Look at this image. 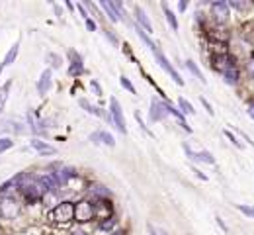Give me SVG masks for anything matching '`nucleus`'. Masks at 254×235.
<instances>
[{"label":"nucleus","instance_id":"obj_1","mask_svg":"<svg viewBox=\"0 0 254 235\" xmlns=\"http://www.w3.org/2000/svg\"><path fill=\"white\" fill-rule=\"evenodd\" d=\"M209 14L213 18V22L217 26H223L229 22L231 18V8H229V2L227 0H215L209 4Z\"/></svg>","mask_w":254,"mask_h":235},{"label":"nucleus","instance_id":"obj_2","mask_svg":"<svg viewBox=\"0 0 254 235\" xmlns=\"http://www.w3.org/2000/svg\"><path fill=\"white\" fill-rule=\"evenodd\" d=\"M152 55H154V59H156V63H158V65H160V67H162V69H164V71H166V73L170 75V78H172V80H174L176 84H180V86H184V78L180 77V73L176 71V67H174V65H172V63H170L168 59H166V55H164V53H162L160 49H156V51H154Z\"/></svg>","mask_w":254,"mask_h":235},{"label":"nucleus","instance_id":"obj_3","mask_svg":"<svg viewBox=\"0 0 254 235\" xmlns=\"http://www.w3.org/2000/svg\"><path fill=\"white\" fill-rule=\"evenodd\" d=\"M75 220L80 224L92 222L94 220V204L90 200H82V202L75 204Z\"/></svg>","mask_w":254,"mask_h":235},{"label":"nucleus","instance_id":"obj_4","mask_svg":"<svg viewBox=\"0 0 254 235\" xmlns=\"http://www.w3.org/2000/svg\"><path fill=\"white\" fill-rule=\"evenodd\" d=\"M209 65L213 67V71H217V73H221V75H223L227 69L237 67V59H235L231 53H227V55H211Z\"/></svg>","mask_w":254,"mask_h":235},{"label":"nucleus","instance_id":"obj_5","mask_svg":"<svg viewBox=\"0 0 254 235\" xmlns=\"http://www.w3.org/2000/svg\"><path fill=\"white\" fill-rule=\"evenodd\" d=\"M51 218L55 222H71V220H75V204L73 202H61L57 208L51 210Z\"/></svg>","mask_w":254,"mask_h":235},{"label":"nucleus","instance_id":"obj_6","mask_svg":"<svg viewBox=\"0 0 254 235\" xmlns=\"http://www.w3.org/2000/svg\"><path fill=\"white\" fill-rule=\"evenodd\" d=\"M110 116H112V120H114L116 128H118L124 135H127L126 116H124V110H122V104L118 102V98H112V100H110Z\"/></svg>","mask_w":254,"mask_h":235},{"label":"nucleus","instance_id":"obj_7","mask_svg":"<svg viewBox=\"0 0 254 235\" xmlns=\"http://www.w3.org/2000/svg\"><path fill=\"white\" fill-rule=\"evenodd\" d=\"M18 212H20V204H18L16 198H12V196H2V198H0V216H2L4 220L16 218Z\"/></svg>","mask_w":254,"mask_h":235},{"label":"nucleus","instance_id":"obj_8","mask_svg":"<svg viewBox=\"0 0 254 235\" xmlns=\"http://www.w3.org/2000/svg\"><path fill=\"white\" fill-rule=\"evenodd\" d=\"M182 147H184V151H186V155H188L190 161L205 163V165H215V163H217L215 157H213L209 151H205V149H202V151H192V147H190L188 143H182Z\"/></svg>","mask_w":254,"mask_h":235},{"label":"nucleus","instance_id":"obj_9","mask_svg":"<svg viewBox=\"0 0 254 235\" xmlns=\"http://www.w3.org/2000/svg\"><path fill=\"white\" fill-rule=\"evenodd\" d=\"M149 116H151V122H162V120L168 116L166 102H160V100L152 98V102H151V110H149Z\"/></svg>","mask_w":254,"mask_h":235},{"label":"nucleus","instance_id":"obj_10","mask_svg":"<svg viewBox=\"0 0 254 235\" xmlns=\"http://www.w3.org/2000/svg\"><path fill=\"white\" fill-rule=\"evenodd\" d=\"M205 35H207L209 43H225V45H227V41L231 39V33H229V31H225V29H221L219 26H217V27H209V29H205Z\"/></svg>","mask_w":254,"mask_h":235},{"label":"nucleus","instance_id":"obj_11","mask_svg":"<svg viewBox=\"0 0 254 235\" xmlns=\"http://www.w3.org/2000/svg\"><path fill=\"white\" fill-rule=\"evenodd\" d=\"M69 59H71V65H69V75L71 77H76V75H82L84 71V65H82V57L76 53V51H69Z\"/></svg>","mask_w":254,"mask_h":235},{"label":"nucleus","instance_id":"obj_12","mask_svg":"<svg viewBox=\"0 0 254 235\" xmlns=\"http://www.w3.org/2000/svg\"><path fill=\"white\" fill-rule=\"evenodd\" d=\"M29 145H31L39 155H45V157H47V155H57V149H55L53 145L41 141V139H35V137H33V139L29 141Z\"/></svg>","mask_w":254,"mask_h":235},{"label":"nucleus","instance_id":"obj_13","mask_svg":"<svg viewBox=\"0 0 254 235\" xmlns=\"http://www.w3.org/2000/svg\"><path fill=\"white\" fill-rule=\"evenodd\" d=\"M94 218H96V220H100V222L110 220V218H112V206L100 200L98 204H94Z\"/></svg>","mask_w":254,"mask_h":235},{"label":"nucleus","instance_id":"obj_14","mask_svg":"<svg viewBox=\"0 0 254 235\" xmlns=\"http://www.w3.org/2000/svg\"><path fill=\"white\" fill-rule=\"evenodd\" d=\"M135 20H137V26H141L145 31H152V24H151V20H149V16L145 14V10L141 8V6H135Z\"/></svg>","mask_w":254,"mask_h":235},{"label":"nucleus","instance_id":"obj_15","mask_svg":"<svg viewBox=\"0 0 254 235\" xmlns=\"http://www.w3.org/2000/svg\"><path fill=\"white\" fill-rule=\"evenodd\" d=\"M53 86V80H51V71L49 69H45L43 73H41V77H39V80H37V92L39 94H47V90Z\"/></svg>","mask_w":254,"mask_h":235},{"label":"nucleus","instance_id":"obj_16","mask_svg":"<svg viewBox=\"0 0 254 235\" xmlns=\"http://www.w3.org/2000/svg\"><path fill=\"white\" fill-rule=\"evenodd\" d=\"M53 175H55V179H57V184H67L71 179L76 177V171H75L73 167H61L59 173H53Z\"/></svg>","mask_w":254,"mask_h":235},{"label":"nucleus","instance_id":"obj_17","mask_svg":"<svg viewBox=\"0 0 254 235\" xmlns=\"http://www.w3.org/2000/svg\"><path fill=\"white\" fill-rule=\"evenodd\" d=\"M90 141H92V143H106V145H110V147H116V139H114V135L108 133V131H96V133H92V135H90Z\"/></svg>","mask_w":254,"mask_h":235},{"label":"nucleus","instance_id":"obj_18","mask_svg":"<svg viewBox=\"0 0 254 235\" xmlns=\"http://www.w3.org/2000/svg\"><path fill=\"white\" fill-rule=\"evenodd\" d=\"M223 80H225L227 84H231V86H237V84H239V80H241V71H239V65H237V67L227 69V71L223 73Z\"/></svg>","mask_w":254,"mask_h":235},{"label":"nucleus","instance_id":"obj_19","mask_svg":"<svg viewBox=\"0 0 254 235\" xmlns=\"http://www.w3.org/2000/svg\"><path fill=\"white\" fill-rule=\"evenodd\" d=\"M78 106H82V108H84L88 114H92V116H98V118H104V120L110 116V114H106L102 108H98V106H92V104H90L86 98H80V100H78Z\"/></svg>","mask_w":254,"mask_h":235},{"label":"nucleus","instance_id":"obj_20","mask_svg":"<svg viewBox=\"0 0 254 235\" xmlns=\"http://www.w3.org/2000/svg\"><path fill=\"white\" fill-rule=\"evenodd\" d=\"M100 6L106 10V14L110 16V20H112V22H120V20H122V18H120V12H118V8H116V4H114V2L102 0V2H100Z\"/></svg>","mask_w":254,"mask_h":235},{"label":"nucleus","instance_id":"obj_21","mask_svg":"<svg viewBox=\"0 0 254 235\" xmlns=\"http://www.w3.org/2000/svg\"><path fill=\"white\" fill-rule=\"evenodd\" d=\"M162 10H164V16H166V22H168V26L172 27V31H178V27H180V24H178V18H176V14L168 8V4H164L162 2Z\"/></svg>","mask_w":254,"mask_h":235},{"label":"nucleus","instance_id":"obj_22","mask_svg":"<svg viewBox=\"0 0 254 235\" xmlns=\"http://www.w3.org/2000/svg\"><path fill=\"white\" fill-rule=\"evenodd\" d=\"M18 53H20V41H16V43L10 47V51L6 53V57H4V61H2V65H4V67H10V65L16 61Z\"/></svg>","mask_w":254,"mask_h":235},{"label":"nucleus","instance_id":"obj_23","mask_svg":"<svg viewBox=\"0 0 254 235\" xmlns=\"http://www.w3.org/2000/svg\"><path fill=\"white\" fill-rule=\"evenodd\" d=\"M184 65H186V69H188V71H190V73H192V75H194V77H196L198 80H202V82L205 84V78H203V73L200 71V67H198V65H196V63H194L192 59H188V61H186Z\"/></svg>","mask_w":254,"mask_h":235},{"label":"nucleus","instance_id":"obj_24","mask_svg":"<svg viewBox=\"0 0 254 235\" xmlns=\"http://www.w3.org/2000/svg\"><path fill=\"white\" fill-rule=\"evenodd\" d=\"M229 8L231 10H239V12H249L253 8V2H241V0H229Z\"/></svg>","mask_w":254,"mask_h":235},{"label":"nucleus","instance_id":"obj_25","mask_svg":"<svg viewBox=\"0 0 254 235\" xmlns=\"http://www.w3.org/2000/svg\"><path fill=\"white\" fill-rule=\"evenodd\" d=\"M178 106H180V112H182L184 116H194V114H196L194 106H192V104H190L186 98H182V96L178 98Z\"/></svg>","mask_w":254,"mask_h":235},{"label":"nucleus","instance_id":"obj_26","mask_svg":"<svg viewBox=\"0 0 254 235\" xmlns=\"http://www.w3.org/2000/svg\"><path fill=\"white\" fill-rule=\"evenodd\" d=\"M43 202H45L47 208H57V206L61 204L59 198L55 196V192H45V194H43Z\"/></svg>","mask_w":254,"mask_h":235},{"label":"nucleus","instance_id":"obj_27","mask_svg":"<svg viewBox=\"0 0 254 235\" xmlns=\"http://www.w3.org/2000/svg\"><path fill=\"white\" fill-rule=\"evenodd\" d=\"M10 86H12V80H6V84H4L2 90H0V112H2L4 104H6V100H8V90H10Z\"/></svg>","mask_w":254,"mask_h":235},{"label":"nucleus","instance_id":"obj_28","mask_svg":"<svg viewBox=\"0 0 254 235\" xmlns=\"http://www.w3.org/2000/svg\"><path fill=\"white\" fill-rule=\"evenodd\" d=\"M223 135H225V137H227V139H229V141H231V143H233L237 149H243V147H245V145H243V143L237 139V135H235L231 130H223Z\"/></svg>","mask_w":254,"mask_h":235},{"label":"nucleus","instance_id":"obj_29","mask_svg":"<svg viewBox=\"0 0 254 235\" xmlns=\"http://www.w3.org/2000/svg\"><path fill=\"white\" fill-rule=\"evenodd\" d=\"M116 226H118V220L110 218V220H104V222H100V226H98V228H100L102 232H112Z\"/></svg>","mask_w":254,"mask_h":235},{"label":"nucleus","instance_id":"obj_30","mask_svg":"<svg viewBox=\"0 0 254 235\" xmlns=\"http://www.w3.org/2000/svg\"><path fill=\"white\" fill-rule=\"evenodd\" d=\"M237 210H239L241 214H245L247 218L254 220V206H247V204H237Z\"/></svg>","mask_w":254,"mask_h":235},{"label":"nucleus","instance_id":"obj_31","mask_svg":"<svg viewBox=\"0 0 254 235\" xmlns=\"http://www.w3.org/2000/svg\"><path fill=\"white\" fill-rule=\"evenodd\" d=\"M47 61H51V67H53V69H59L61 63H63V59H61L57 53H47Z\"/></svg>","mask_w":254,"mask_h":235},{"label":"nucleus","instance_id":"obj_32","mask_svg":"<svg viewBox=\"0 0 254 235\" xmlns=\"http://www.w3.org/2000/svg\"><path fill=\"white\" fill-rule=\"evenodd\" d=\"M92 192H94L96 196H100V198H108V196H110V190H106V186H102V184L92 186Z\"/></svg>","mask_w":254,"mask_h":235},{"label":"nucleus","instance_id":"obj_33","mask_svg":"<svg viewBox=\"0 0 254 235\" xmlns=\"http://www.w3.org/2000/svg\"><path fill=\"white\" fill-rule=\"evenodd\" d=\"M120 82H122V86L126 88L127 92H131V94H135V92H137V90H135V86H133V82L127 78L126 75H124V77H120Z\"/></svg>","mask_w":254,"mask_h":235},{"label":"nucleus","instance_id":"obj_34","mask_svg":"<svg viewBox=\"0 0 254 235\" xmlns=\"http://www.w3.org/2000/svg\"><path fill=\"white\" fill-rule=\"evenodd\" d=\"M12 147H14V141H12L10 137H2V139H0V155H2L4 151L12 149Z\"/></svg>","mask_w":254,"mask_h":235},{"label":"nucleus","instance_id":"obj_35","mask_svg":"<svg viewBox=\"0 0 254 235\" xmlns=\"http://www.w3.org/2000/svg\"><path fill=\"white\" fill-rule=\"evenodd\" d=\"M12 126H14L12 131H14L16 135H24V133L29 131V128H25V124H12Z\"/></svg>","mask_w":254,"mask_h":235},{"label":"nucleus","instance_id":"obj_36","mask_svg":"<svg viewBox=\"0 0 254 235\" xmlns=\"http://www.w3.org/2000/svg\"><path fill=\"white\" fill-rule=\"evenodd\" d=\"M147 230H149V234L151 235H168L166 230H162V228H154L152 224H149V226H147Z\"/></svg>","mask_w":254,"mask_h":235},{"label":"nucleus","instance_id":"obj_37","mask_svg":"<svg viewBox=\"0 0 254 235\" xmlns=\"http://www.w3.org/2000/svg\"><path fill=\"white\" fill-rule=\"evenodd\" d=\"M200 102H202V106L205 108V112H207L209 116H213V114H215V112H213V106H211V104H209V102H207L203 96H200Z\"/></svg>","mask_w":254,"mask_h":235},{"label":"nucleus","instance_id":"obj_38","mask_svg":"<svg viewBox=\"0 0 254 235\" xmlns=\"http://www.w3.org/2000/svg\"><path fill=\"white\" fill-rule=\"evenodd\" d=\"M135 120L139 122V126H141V130H143L145 133H149V135H152V131H151V130H149V128H147V126L143 124V120H141V114H139V112H135Z\"/></svg>","mask_w":254,"mask_h":235},{"label":"nucleus","instance_id":"obj_39","mask_svg":"<svg viewBox=\"0 0 254 235\" xmlns=\"http://www.w3.org/2000/svg\"><path fill=\"white\" fill-rule=\"evenodd\" d=\"M215 222H217V226H219V228H221L225 234H229V228H227V224L221 220V216H217V218H215Z\"/></svg>","mask_w":254,"mask_h":235},{"label":"nucleus","instance_id":"obj_40","mask_svg":"<svg viewBox=\"0 0 254 235\" xmlns=\"http://www.w3.org/2000/svg\"><path fill=\"white\" fill-rule=\"evenodd\" d=\"M106 37H108V39H110L114 45H120V39L116 37V33H112V31H106Z\"/></svg>","mask_w":254,"mask_h":235},{"label":"nucleus","instance_id":"obj_41","mask_svg":"<svg viewBox=\"0 0 254 235\" xmlns=\"http://www.w3.org/2000/svg\"><path fill=\"white\" fill-rule=\"evenodd\" d=\"M192 173H196V177H198L200 181H203V183L207 181V175H203V173H202L200 169H196V167H194V169H192Z\"/></svg>","mask_w":254,"mask_h":235},{"label":"nucleus","instance_id":"obj_42","mask_svg":"<svg viewBox=\"0 0 254 235\" xmlns=\"http://www.w3.org/2000/svg\"><path fill=\"white\" fill-rule=\"evenodd\" d=\"M247 71H249V77L254 78V59H251V61L247 63Z\"/></svg>","mask_w":254,"mask_h":235},{"label":"nucleus","instance_id":"obj_43","mask_svg":"<svg viewBox=\"0 0 254 235\" xmlns=\"http://www.w3.org/2000/svg\"><path fill=\"white\" fill-rule=\"evenodd\" d=\"M86 27H88L90 31H96V29H98V26H96V22H94V20H90V18L86 20Z\"/></svg>","mask_w":254,"mask_h":235},{"label":"nucleus","instance_id":"obj_44","mask_svg":"<svg viewBox=\"0 0 254 235\" xmlns=\"http://www.w3.org/2000/svg\"><path fill=\"white\" fill-rule=\"evenodd\" d=\"M90 86L96 90V94H98V96H102V88H100V84H98L96 80H92V82H90Z\"/></svg>","mask_w":254,"mask_h":235},{"label":"nucleus","instance_id":"obj_45","mask_svg":"<svg viewBox=\"0 0 254 235\" xmlns=\"http://www.w3.org/2000/svg\"><path fill=\"white\" fill-rule=\"evenodd\" d=\"M186 8H188V0H180L178 2V10L180 12H186Z\"/></svg>","mask_w":254,"mask_h":235},{"label":"nucleus","instance_id":"obj_46","mask_svg":"<svg viewBox=\"0 0 254 235\" xmlns=\"http://www.w3.org/2000/svg\"><path fill=\"white\" fill-rule=\"evenodd\" d=\"M76 10H78V12H80V14H82L86 20H88V14H86V10H84V6H82V4H76Z\"/></svg>","mask_w":254,"mask_h":235},{"label":"nucleus","instance_id":"obj_47","mask_svg":"<svg viewBox=\"0 0 254 235\" xmlns=\"http://www.w3.org/2000/svg\"><path fill=\"white\" fill-rule=\"evenodd\" d=\"M71 235H88V234H86L84 230H75V232H73Z\"/></svg>","mask_w":254,"mask_h":235},{"label":"nucleus","instance_id":"obj_48","mask_svg":"<svg viewBox=\"0 0 254 235\" xmlns=\"http://www.w3.org/2000/svg\"><path fill=\"white\" fill-rule=\"evenodd\" d=\"M249 112H254V100L251 102V106H249Z\"/></svg>","mask_w":254,"mask_h":235},{"label":"nucleus","instance_id":"obj_49","mask_svg":"<svg viewBox=\"0 0 254 235\" xmlns=\"http://www.w3.org/2000/svg\"><path fill=\"white\" fill-rule=\"evenodd\" d=\"M249 116H251V118L254 120V112H249Z\"/></svg>","mask_w":254,"mask_h":235},{"label":"nucleus","instance_id":"obj_50","mask_svg":"<svg viewBox=\"0 0 254 235\" xmlns=\"http://www.w3.org/2000/svg\"><path fill=\"white\" fill-rule=\"evenodd\" d=\"M253 59H254V49H253Z\"/></svg>","mask_w":254,"mask_h":235},{"label":"nucleus","instance_id":"obj_51","mask_svg":"<svg viewBox=\"0 0 254 235\" xmlns=\"http://www.w3.org/2000/svg\"><path fill=\"white\" fill-rule=\"evenodd\" d=\"M0 218H2V216H0Z\"/></svg>","mask_w":254,"mask_h":235}]
</instances>
